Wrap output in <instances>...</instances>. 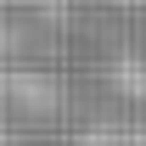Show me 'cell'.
Masks as SVG:
<instances>
[{
    "mask_svg": "<svg viewBox=\"0 0 146 146\" xmlns=\"http://www.w3.org/2000/svg\"><path fill=\"white\" fill-rule=\"evenodd\" d=\"M118 84H124V90H146V68L124 56V62H118Z\"/></svg>",
    "mask_w": 146,
    "mask_h": 146,
    "instance_id": "2",
    "label": "cell"
},
{
    "mask_svg": "<svg viewBox=\"0 0 146 146\" xmlns=\"http://www.w3.org/2000/svg\"><path fill=\"white\" fill-rule=\"evenodd\" d=\"M79 146H146V135H135V129H112V124H101V129H84V135H79Z\"/></svg>",
    "mask_w": 146,
    "mask_h": 146,
    "instance_id": "1",
    "label": "cell"
}]
</instances>
